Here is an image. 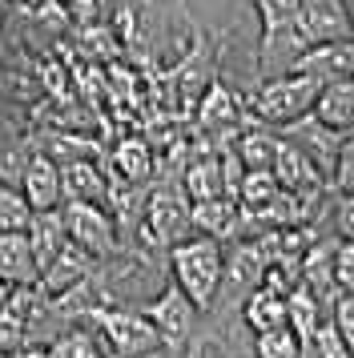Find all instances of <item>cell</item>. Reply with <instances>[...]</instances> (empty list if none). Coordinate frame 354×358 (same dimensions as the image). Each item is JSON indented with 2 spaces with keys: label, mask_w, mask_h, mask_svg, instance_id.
I'll return each instance as SVG.
<instances>
[{
  "label": "cell",
  "mask_w": 354,
  "mask_h": 358,
  "mask_svg": "<svg viewBox=\"0 0 354 358\" xmlns=\"http://www.w3.org/2000/svg\"><path fill=\"white\" fill-rule=\"evenodd\" d=\"M169 266H174L177 286L190 294L201 310L213 306V298L222 290V278H225V258H222V245L218 238H190L169 250Z\"/></svg>",
  "instance_id": "1"
},
{
  "label": "cell",
  "mask_w": 354,
  "mask_h": 358,
  "mask_svg": "<svg viewBox=\"0 0 354 358\" xmlns=\"http://www.w3.org/2000/svg\"><path fill=\"white\" fill-rule=\"evenodd\" d=\"M89 322H97V338H101V350L109 358H145L161 350V330L141 310H125V306H105L97 310Z\"/></svg>",
  "instance_id": "2"
},
{
  "label": "cell",
  "mask_w": 354,
  "mask_h": 358,
  "mask_svg": "<svg viewBox=\"0 0 354 358\" xmlns=\"http://www.w3.org/2000/svg\"><path fill=\"white\" fill-rule=\"evenodd\" d=\"M318 97H322V81L298 73V77L266 85V89L257 93L254 109H257V117H266L274 125H294V121H302V117L318 105Z\"/></svg>",
  "instance_id": "3"
},
{
  "label": "cell",
  "mask_w": 354,
  "mask_h": 358,
  "mask_svg": "<svg viewBox=\"0 0 354 358\" xmlns=\"http://www.w3.org/2000/svg\"><path fill=\"white\" fill-rule=\"evenodd\" d=\"M64 226H69V238L85 245L97 262L117 254V226L97 201H64Z\"/></svg>",
  "instance_id": "4"
},
{
  "label": "cell",
  "mask_w": 354,
  "mask_h": 358,
  "mask_svg": "<svg viewBox=\"0 0 354 358\" xmlns=\"http://www.w3.org/2000/svg\"><path fill=\"white\" fill-rule=\"evenodd\" d=\"M197 310H201V306H197L181 286H165L161 298L145 302L141 314L161 330V342H165V346H181V342L190 338L193 322H197Z\"/></svg>",
  "instance_id": "5"
},
{
  "label": "cell",
  "mask_w": 354,
  "mask_h": 358,
  "mask_svg": "<svg viewBox=\"0 0 354 358\" xmlns=\"http://www.w3.org/2000/svg\"><path fill=\"white\" fill-rule=\"evenodd\" d=\"M145 226L153 229V238L161 245L174 250V245H181L185 229L193 226V206H185V197L177 189H157L145 206Z\"/></svg>",
  "instance_id": "6"
},
{
  "label": "cell",
  "mask_w": 354,
  "mask_h": 358,
  "mask_svg": "<svg viewBox=\"0 0 354 358\" xmlns=\"http://www.w3.org/2000/svg\"><path fill=\"white\" fill-rule=\"evenodd\" d=\"M290 145H298L310 157V162L322 169V178H338V162H342V133L330 129V125H322L318 117L310 121V125H290Z\"/></svg>",
  "instance_id": "7"
},
{
  "label": "cell",
  "mask_w": 354,
  "mask_h": 358,
  "mask_svg": "<svg viewBox=\"0 0 354 358\" xmlns=\"http://www.w3.org/2000/svg\"><path fill=\"white\" fill-rule=\"evenodd\" d=\"M294 69L306 73V77H314V81H322V85H342V81H351L354 77V45L351 41L314 45V49L306 52Z\"/></svg>",
  "instance_id": "8"
},
{
  "label": "cell",
  "mask_w": 354,
  "mask_h": 358,
  "mask_svg": "<svg viewBox=\"0 0 354 358\" xmlns=\"http://www.w3.org/2000/svg\"><path fill=\"white\" fill-rule=\"evenodd\" d=\"M20 194L29 197L32 213H41V210H61V201H64L61 165L52 162V157H45V153L29 157V169H24V178H20Z\"/></svg>",
  "instance_id": "9"
},
{
  "label": "cell",
  "mask_w": 354,
  "mask_h": 358,
  "mask_svg": "<svg viewBox=\"0 0 354 358\" xmlns=\"http://www.w3.org/2000/svg\"><path fill=\"white\" fill-rule=\"evenodd\" d=\"M0 278L13 286H41V262L32 254V242L24 229L0 234Z\"/></svg>",
  "instance_id": "10"
},
{
  "label": "cell",
  "mask_w": 354,
  "mask_h": 358,
  "mask_svg": "<svg viewBox=\"0 0 354 358\" xmlns=\"http://www.w3.org/2000/svg\"><path fill=\"white\" fill-rule=\"evenodd\" d=\"M298 29L314 45H330L346 36V13L338 0H298Z\"/></svg>",
  "instance_id": "11"
},
{
  "label": "cell",
  "mask_w": 354,
  "mask_h": 358,
  "mask_svg": "<svg viewBox=\"0 0 354 358\" xmlns=\"http://www.w3.org/2000/svg\"><path fill=\"white\" fill-rule=\"evenodd\" d=\"M93 254L85 250V245H77V242H69L52 258V266H48L45 274H41V290L48 294V298H57V294H64L69 286H77L80 278H89L93 274Z\"/></svg>",
  "instance_id": "12"
},
{
  "label": "cell",
  "mask_w": 354,
  "mask_h": 358,
  "mask_svg": "<svg viewBox=\"0 0 354 358\" xmlns=\"http://www.w3.org/2000/svg\"><path fill=\"white\" fill-rule=\"evenodd\" d=\"M29 242H32V254H36V262H41V274H45L48 266H52V258L61 254L64 245L73 242L69 238V226H64V210H41L32 213L29 222Z\"/></svg>",
  "instance_id": "13"
},
{
  "label": "cell",
  "mask_w": 354,
  "mask_h": 358,
  "mask_svg": "<svg viewBox=\"0 0 354 358\" xmlns=\"http://www.w3.org/2000/svg\"><path fill=\"white\" fill-rule=\"evenodd\" d=\"M302 282L318 294L322 302H330V306H334V298H338L334 290H342V286H338V242H318V245H310V250H306Z\"/></svg>",
  "instance_id": "14"
},
{
  "label": "cell",
  "mask_w": 354,
  "mask_h": 358,
  "mask_svg": "<svg viewBox=\"0 0 354 358\" xmlns=\"http://www.w3.org/2000/svg\"><path fill=\"white\" fill-rule=\"evenodd\" d=\"M274 173H278V181H282V189H290V194L298 197H314L322 185V173L318 165L306 157L298 145H290V141H282V149H278V162H274Z\"/></svg>",
  "instance_id": "15"
},
{
  "label": "cell",
  "mask_w": 354,
  "mask_h": 358,
  "mask_svg": "<svg viewBox=\"0 0 354 358\" xmlns=\"http://www.w3.org/2000/svg\"><path fill=\"white\" fill-rule=\"evenodd\" d=\"M241 226V201L238 197H206L193 201V229H201L206 238H234Z\"/></svg>",
  "instance_id": "16"
},
{
  "label": "cell",
  "mask_w": 354,
  "mask_h": 358,
  "mask_svg": "<svg viewBox=\"0 0 354 358\" xmlns=\"http://www.w3.org/2000/svg\"><path fill=\"white\" fill-rule=\"evenodd\" d=\"M246 322L254 326L257 334H266V330H278V326H290V298L286 294L270 290V286H257L250 298H246Z\"/></svg>",
  "instance_id": "17"
},
{
  "label": "cell",
  "mask_w": 354,
  "mask_h": 358,
  "mask_svg": "<svg viewBox=\"0 0 354 358\" xmlns=\"http://www.w3.org/2000/svg\"><path fill=\"white\" fill-rule=\"evenodd\" d=\"M61 185H64V201H113L109 185L101 178V169L93 162H69L61 165Z\"/></svg>",
  "instance_id": "18"
},
{
  "label": "cell",
  "mask_w": 354,
  "mask_h": 358,
  "mask_svg": "<svg viewBox=\"0 0 354 358\" xmlns=\"http://www.w3.org/2000/svg\"><path fill=\"white\" fill-rule=\"evenodd\" d=\"M314 117H318L322 125H330V129H354V85H330L326 93L318 97L314 105Z\"/></svg>",
  "instance_id": "19"
},
{
  "label": "cell",
  "mask_w": 354,
  "mask_h": 358,
  "mask_svg": "<svg viewBox=\"0 0 354 358\" xmlns=\"http://www.w3.org/2000/svg\"><path fill=\"white\" fill-rule=\"evenodd\" d=\"M113 165H117V173L125 181H133V185L149 181V173H153V157H149V145H145L141 137H125V141L117 145V153H113Z\"/></svg>",
  "instance_id": "20"
},
{
  "label": "cell",
  "mask_w": 354,
  "mask_h": 358,
  "mask_svg": "<svg viewBox=\"0 0 354 358\" xmlns=\"http://www.w3.org/2000/svg\"><path fill=\"white\" fill-rule=\"evenodd\" d=\"M282 194V181L274 169H246V181H241V210H262V206H270L274 197Z\"/></svg>",
  "instance_id": "21"
},
{
  "label": "cell",
  "mask_w": 354,
  "mask_h": 358,
  "mask_svg": "<svg viewBox=\"0 0 354 358\" xmlns=\"http://www.w3.org/2000/svg\"><path fill=\"white\" fill-rule=\"evenodd\" d=\"M290 326L298 330V338L310 342L318 334V294H310V286H298V290L290 294Z\"/></svg>",
  "instance_id": "22"
},
{
  "label": "cell",
  "mask_w": 354,
  "mask_h": 358,
  "mask_svg": "<svg viewBox=\"0 0 354 358\" xmlns=\"http://www.w3.org/2000/svg\"><path fill=\"white\" fill-rule=\"evenodd\" d=\"M185 194L193 201H206V197H222L225 194V173H222V162H197L185 173ZM229 197V194H225Z\"/></svg>",
  "instance_id": "23"
},
{
  "label": "cell",
  "mask_w": 354,
  "mask_h": 358,
  "mask_svg": "<svg viewBox=\"0 0 354 358\" xmlns=\"http://www.w3.org/2000/svg\"><path fill=\"white\" fill-rule=\"evenodd\" d=\"M32 222V206L29 197L13 189V185H4L0 181V234H13V229H29Z\"/></svg>",
  "instance_id": "24"
},
{
  "label": "cell",
  "mask_w": 354,
  "mask_h": 358,
  "mask_svg": "<svg viewBox=\"0 0 354 358\" xmlns=\"http://www.w3.org/2000/svg\"><path fill=\"white\" fill-rule=\"evenodd\" d=\"M278 149H282L278 137H270V133H250V137H241L238 157L246 162V169H274Z\"/></svg>",
  "instance_id": "25"
},
{
  "label": "cell",
  "mask_w": 354,
  "mask_h": 358,
  "mask_svg": "<svg viewBox=\"0 0 354 358\" xmlns=\"http://www.w3.org/2000/svg\"><path fill=\"white\" fill-rule=\"evenodd\" d=\"M257 358H302V338L294 326H278L257 334Z\"/></svg>",
  "instance_id": "26"
},
{
  "label": "cell",
  "mask_w": 354,
  "mask_h": 358,
  "mask_svg": "<svg viewBox=\"0 0 354 358\" xmlns=\"http://www.w3.org/2000/svg\"><path fill=\"white\" fill-rule=\"evenodd\" d=\"M234 113H238V101L229 97L222 85H213V89L206 93V101H201V125L222 129L225 121H234Z\"/></svg>",
  "instance_id": "27"
},
{
  "label": "cell",
  "mask_w": 354,
  "mask_h": 358,
  "mask_svg": "<svg viewBox=\"0 0 354 358\" xmlns=\"http://www.w3.org/2000/svg\"><path fill=\"white\" fill-rule=\"evenodd\" d=\"M24 346H29V326H24V318L13 306L0 310V350L4 355H20Z\"/></svg>",
  "instance_id": "28"
},
{
  "label": "cell",
  "mask_w": 354,
  "mask_h": 358,
  "mask_svg": "<svg viewBox=\"0 0 354 358\" xmlns=\"http://www.w3.org/2000/svg\"><path fill=\"white\" fill-rule=\"evenodd\" d=\"M330 314H334V326H338V334H342V342L351 346V355H354V294H338Z\"/></svg>",
  "instance_id": "29"
},
{
  "label": "cell",
  "mask_w": 354,
  "mask_h": 358,
  "mask_svg": "<svg viewBox=\"0 0 354 358\" xmlns=\"http://www.w3.org/2000/svg\"><path fill=\"white\" fill-rule=\"evenodd\" d=\"M338 286L342 294H354V242L338 245Z\"/></svg>",
  "instance_id": "30"
},
{
  "label": "cell",
  "mask_w": 354,
  "mask_h": 358,
  "mask_svg": "<svg viewBox=\"0 0 354 358\" xmlns=\"http://www.w3.org/2000/svg\"><path fill=\"white\" fill-rule=\"evenodd\" d=\"M338 234H342L346 242H354V197H346L342 210H338Z\"/></svg>",
  "instance_id": "31"
},
{
  "label": "cell",
  "mask_w": 354,
  "mask_h": 358,
  "mask_svg": "<svg viewBox=\"0 0 354 358\" xmlns=\"http://www.w3.org/2000/svg\"><path fill=\"white\" fill-rule=\"evenodd\" d=\"M338 185L354 189V141L342 149V165H338Z\"/></svg>",
  "instance_id": "32"
},
{
  "label": "cell",
  "mask_w": 354,
  "mask_h": 358,
  "mask_svg": "<svg viewBox=\"0 0 354 358\" xmlns=\"http://www.w3.org/2000/svg\"><path fill=\"white\" fill-rule=\"evenodd\" d=\"M69 8H73L77 20H93L97 17V0H69Z\"/></svg>",
  "instance_id": "33"
},
{
  "label": "cell",
  "mask_w": 354,
  "mask_h": 358,
  "mask_svg": "<svg viewBox=\"0 0 354 358\" xmlns=\"http://www.w3.org/2000/svg\"><path fill=\"white\" fill-rule=\"evenodd\" d=\"M13 294H16V286L0 278V310H8V306H13Z\"/></svg>",
  "instance_id": "34"
},
{
  "label": "cell",
  "mask_w": 354,
  "mask_h": 358,
  "mask_svg": "<svg viewBox=\"0 0 354 358\" xmlns=\"http://www.w3.org/2000/svg\"><path fill=\"white\" fill-rule=\"evenodd\" d=\"M16 358H48V355H45V350H20Z\"/></svg>",
  "instance_id": "35"
},
{
  "label": "cell",
  "mask_w": 354,
  "mask_h": 358,
  "mask_svg": "<svg viewBox=\"0 0 354 358\" xmlns=\"http://www.w3.org/2000/svg\"><path fill=\"white\" fill-rule=\"evenodd\" d=\"M346 8H351V20H354V0H346Z\"/></svg>",
  "instance_id": "36"
},
{
  "label": "cell",
  "mask_w": 354,
  "mask_h": 358,
  "mask_svg": "<svg viewBox=\"0 0 354 358\" xmlns=\"http://www.w3.org/2000/svg\"><path fill=\"white\" fill-rule=\"evenodd\" d=\"M145 358H165V355H161V350H153V355H145Z\"/></svg>",
  "instance_id": "37"
}]
</instances>
